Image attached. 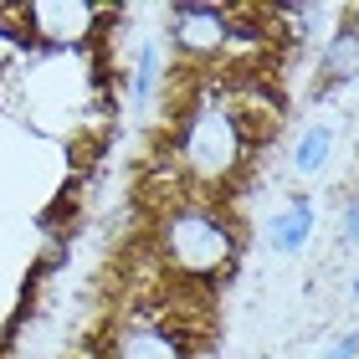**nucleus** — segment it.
<instances>
[{"label":"nucleus","instance_id":"obj_1","mask_svg":"<svg viewBox=\"0 0 359 359\" xmlns=\"http://www.w3.org/2000/svg\"><path fill=\"white\" fill-rule=\"evenodd\" d=\"M252 149L257 144L247 139V128H241L226 97H195L175 123V159L185 170V180L201 190L236 185L252 165Z\"/></svg>","mask_w":359,"mask_h":359},{"label":"nucleus","instance_id":"obj_2","mask_svg":"<svg viewBox=\"0 0 359 359\" xmlns=\"http://www.w3.org/2000/svg\"><path fill=\"white\" fill-rule=\"evenodd\" d=\"M159 252H165V262H170V272L180 283H221V277L236 267L241 231L216 205L185 201L159 226Z\"/></svg>","mask_w":359,"mask_h":359},{"label":"nucleus","instance_id":"obj_3","mask_svg":"<svg viewBox=\"0 0 359 359\" xmlns=\"http://www.w3.org/2000/svg\"><path fill=\"white\" fill-rule=\"evenodd\" d=\"M11 15L21 21L15 41L46 52H83L103 36V26H113V11L93 0H36V6H15Z\"/></svg>","mask_w":359,"mask_h":359},{"label":"nucleus","instance_id":"obj_4","mask_svg":"<svg viewBox=\"0 0 359 359\" xmlns=\"http://www.w3.org/2000/svg\"><path fill=\"white\" fill-rule=\"evenodd\" d=\"M170 52L185 62V67H210V62H226L236 46V21L226 6H175L170 11Z\"/></svg>","mask_w":359,"mask_h":359},{"label":"nucleus","instance_id":"obj_5","mask_svg":"<svg viewBox=\"0 0 359 359\" xmlns=\"http://www.w3.org/2000/svg\"><path fill=\"white\" fill-rule=\"evenodd\" d=\"M108 359H190L185 334H175L170 323H128V329L113 339Z\"/></svg>","mask_w":359,"mask_h":359},{"label":"nucleus","instance_id":"obj_6","mask_svg":"<svg viewBox=\"0 0 359 359\" xmlns=\"http://www.w3.org/2000/svg\"><path fill=\"white\" fill-rule=\"evenodd\" d=\"M313 221H318L313 201H308V195H287V201L272 210V221H267V247H272L277 257L303 252L308 241H313Z\"/></svg>","mask_w":359,"mask_h":359},{"label":"nucleus","instance_id":"obj_7","mask_svg":"<svg viewBox=\"0 0 359 359\" xmlns=\"http://www.w3.org/2000/svg\"><path fill=\"white\" fill-rule=\"evenodd\" d=\"M318 72H323V83H354L359 77V26H339L329 46H323V57H318Z\"/></svg>","mask_w":359,"mask_h":359},{"label":"nucleus","instance_id":"obj_8","mask_svg":"<svg viewBox=\"0 0 359 359\" xmlns=\"http://www.w3.org/2000/svg\"><path fill=\"white\" fill-rule=\"evenodd\" d=\"M165 41L159 36H144L139 41V57H134V113L149 108V97L159 93V83H165Z\"/></svg>","mask_w":359,"mask_h":359},{"label":"nucleus","instance_id":"obj_9","mask_svg":"<svg viewBox=\"0 0 359 359\" xmlns=\"http://www.w3.org/2000/svg\"><path fill=\"white\" fill-rule=\"evenodd\" d=\"M329 159H334V128L329 123H308L298 134V144H292V170L318 175V170H329Z\"/></svg>","mask_w":359,"mask_h":359},{"label":"nucleus","instance_id":"obj_10","mask_svg":"<svg viewBox=\"0 0 359 359\" xmlns=\"http://www.w3.org/2000/svg\"><path fill=\"white\" fill-rule=\"evenodd\" d=\"M318 359H359V329H344V334H334L329 344L318 349Z\"/></svg>","mask_w":359,"mask_h":359},{"label":"nucleus","instance_id":"obj_11","mask_svg":"<svg viewBox=\"0 0 359 359\" xmlns=\"http://www.w3.org/2000/svg\"><path fill=\"white\" fill-rule=\"evenodd\" d=\"M339 241H344V247H359V195H349L344 216H339Z\"/></svg>","mask_w":359,"mask_h":359},{"label":"nucleus","instance_id":"obj_12","mask_svg":"<svg viewBox=\"0 0 359 359\" xmlns=\"http://www.w3.org/2000/svg\"><path fill=\"white\" fill-rule=\"evenodd\" d=\"M349 303L359 308V267H354V277H349Z\"/></svg>","mask_w":359,"mask_h":359}]
</instances>
